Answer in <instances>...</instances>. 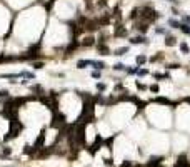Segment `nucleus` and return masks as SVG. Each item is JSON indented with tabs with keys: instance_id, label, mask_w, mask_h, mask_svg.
<instances>
[{
	"instance_id": "1",
	"label": "nucleus",
	"mask_w": 190,
	"mask_h": 167,
	"mask_svg": "<svg viewBox=\"0 0 190 167\" xmlns=\"http://www.w3.org/2000/svg\"><path fill=\"white\" fill-rule=\"evenodd\" d=\"M162 19V13L155 10L152 5H143L140 7V15H138V20L140 22H147V24H152V22H157V20Z\"/></svg>"
},
{
	"instance_id": "2",
	"label": "nucleus",
	"mask_w": 190,
	"mask_h": 167,
	"mask_svg": "<svg viewBox=\"0 0 190 167\" xmlns=\"http://www.w3.org/2000/svg\"><path fill=\"white\" fill-rule=\"evenodd\" d=\"M22 129H23V124L19 122V119H12L10 120V129H8L7 135L3 137V142H8V140H12V139H17L19 134L22 132Z\"/></svg>"
},
{
	"instance_id": "3",
	"label": "nucleus",
	"mask_w": 190,
	"mask_h": 167,
	"mask_svg": "<svg viewBox=\"0 0 190 167\" xmlns=\"http://www.w3.org/2000/svg\"><path fill=\"white\" fill-rule=\"evenodd\" d=\"M100 28V24H98V19H90L88 17V20L83 24V32L87 33H92V32H97Z\"/></svg>"
},
{
	"instance_id": "4",
	"label": "nucleus",
	"mask_w": 190,
	"mask_h": 167,
	"mask_svg": "<svg viewBox=\"0 0 190 167\" xmlns=\"http://www.w3.org/2000/svg\"><path fill=\"white\" fill-rule=\"evenodd\" d=\"M114 37L115 39H125V37H129V28L123 25V24H115L114 25Z\"/></svg>"
},
{
	"instance_id": "5",
	"label": "nucleus",
	"mask_w": 190,
	"mask_h": 167,
	"mask_svg": "<svg viewBox=\"0 0 190 167\" xmlns=\"http://www.w3.org/2000/svg\"><path fill=\"white\" fill-rule=\"evenodd\" d=\"M129 44L130 45H150V40L149 37L145 35H137V37H129Z\"/></svg>"
},
{
	"instance_id": "6",
	"label": "nucleus",
	"mask_w": 190,
	"mask_h": 167,
	"mask_svg": "<svg viewBox=\"0 0 190 167\" xmlns=\"http://www.w3.org/2000/svg\"><path fill=\"white\" fill-rule=\"evenodd\" d=\"M78 47H80V40L77 39V37H75V39H70L67 49H65V57H70V55H72V53L78 49Z\"/></svg>"
},
{
	"instance_id": "7",
	"label": "nucleus",
	"mask_w": 190,
	"mask_h": 167,
	"mask_svg": "<svg viewBox=\"0 0 190 167\" xmlns=\"http://www.w3.org/2000/svg\"><path fill=\"white\" fill-rule=\"evenodd\" d=\"M105 144V140H103V137H100V135H97V139H95V142L92 144L90 147H87V150L90 152V155H95L97 154V150L100 149V147Z\"/></svg>"
},
{
	"instance_id": "8",
	"label": "nucleus",
	"mask_w": 190,
	"mask_h": 167,
	"mask_svg": "<svg viewBox=\"0 0 190 167\" xmlns=\"http://www.w3.org/2000/svg\"><path fill=\"white\" fill-rule=\"evenodd\" d=\"M42 147H45V127L42 129V132L39 134V137H37V140H35V144H34V149L39 152Z\"/></svg>"
},
{
	"instance_id": "9",
	"label": "nucleus",
	"mask_w": 190,
	"mask_h": 167,
	"mask_svg": "<svg viewBox=\"0 0 190 167\" xmlns=\"http://www.w3.org/2000/svg\"><path fill=\"white\" fill-rule=\"evenodd\" d=\"M134 28H135L137 32L140 33V35H145V33L149 32V28H150V24H147V22H135L134 24Z\"/></svg>"
},
{
	"instance_id": "10",
	"label": "nucleus",
	"mask_w": 190,
	"mask_h": 167,
	"mask_svg": "<svg viewBox=\"0 0 190 167\" xmlns=\"http://www.w3.org/2000/svg\"><path fill=\"white\" fill-rule=\"evenodd\" d=\"M152 102H155V104H162V105H167V107H177L178 102H173V100L167 99V97H154Z\"/></svg>"
},
{
	"instance_id": "11",
	"label": "nucleus",
	"mask_w": 190,
	"mask_h": 167,
	"mask_svg": "<svg viewBox=\"0 0 190 167\" xmlns=\"http://www.w3.org/2000/svg\"><path fill=\"white\" fill-rule=\"evenodd\" d=\"M95 44H97V40H95V37L90 35V33H87V35L80 40V47H83V49H85V47H94Z\"/></svg>"
},
{
	"instance_id": "12",
	"label": "nucleus",
	"mask_w": 190,
	"mask_h": 167,
	"mask_svg": "<svg viewBox=\"0 0 190 167\" xmlns=\"http://www.w3.org/2000/svg\"><path fill=\"white\" fill-rule=\"evenodd\" d=\"M97 19H98V24H100V27H109L110 24H112V15H110V13H107V12H103L102 15H100V17H97Z\"/></svg>"
},
{
	"instance_id": "13",
	"label": "nucleus",
	"mask_w": 190,
	"mask_h": 167,
	"mask_svg": "<svg viewBox=\"0 0 190 167\" xmlns=\"http://www.w3.org/2000/svg\"><path fill=\"white\" fill-rule=\"evenodd\" d=\"M173 167H190V162H189V157L185 154H180L177 157V162L173 164Z\"/></svg>"
},
{
	"instance_id": "14",
	"label": "nucleus",
	"mask_w": 190,
	"mask_h": 167,
	"mask_svg": "<svg viewBox=\"0 0 190 167\" xmlns=\"http://www.w3.org/2000/svg\"><path fill=\"white\" fill-rule=\"evenodd\" d=\"M112 20L115 22V24H122V10H120V5L114 7V10H112Z\"/></svg>"
},
{
	"instance_id": "15",
	"label": "nucleus",
	"mask_w": 190,
	"mask_h": 167,
	"mask_svg": "<svg viewBox=\"0 0 190 167\" xmlns=\"http://www.w3.org/2000/svg\"><path fill=\"white\" fill-rule=\"evenodd\" d=\"M97 50H98V55H103V57L112 55V50L107 44H97Z\"/></svg>"
},
{
	"instance_id": "16",
	"label": "nucleus",
	"mask_w": 190,
	"mask_h": 167,
	"mask_svg": "<svg viewBox=\"0 0 190 167\" xmlns=\"http://www.w3.org/2000/svg\"><path fill=\"white\" fill-rule=\"evenodd\" d=\"M88 67H94V69H97V70H103V69L107 67V64H105L103 60H92V59H88Z\"/></svg>"
},
{
	"instance_id": "17",
	"label": "nucleus",
	"mask_w": 190,
	"mask_h": 167,
	"mask_svg": "<svg viewBox=\"0 0 190 167\" xmlns=\"http://www.w3.org/2000/svg\"><path fill=\"white\" fill-rule=\"evenodd\" d=\"M147 62H149V57L145 53H138L135 57V65H138V67H143Z\"/></svg>"
},
{
	"instance_id": "18",
	"label": "nucleus",
	"mask_w": 190,
	"mask_h": 167,
	"mask_svg": "<svg viewBox=\"0 0 190 167\" xmlns=\"http://www.w3.org/2000/svg\"><path fill=\"white\" fill-rule=\"evenodd\" d=\"M167 27L173 28V30H178V28H180V20H177L175 17H170V19L167 20Z\"/></svg>"
},
{
	"instance_id": "19",
	"label": "nucleus",
	"mask_w": 190,
	"mask_h": 167,
	"mask_svg": "<svg viewBox=\"0 0 190 167\" xmlns=\"http://www.w3.org/2000/svg\"><path fill=\"white\" fill-rule=\"evenodd\" d=\"M130 47H118V49H115V50H112V55H115V57H122V55H125V53H129Z\"/></svg>"
},
{
	"instance_id": "20",
	"label": "nucleus",
	"mask_w": 190,
	"mask_h": 167,
	"mask_svg": "<svg viewBox=\"0 0 190 167\" xmlns=\"http://www.w3.org/2000/svg\"><path fill=\"white\" fill-rule=\"evenodd\" d=\"M152 77H154V80H172V77H170V73H158V72H154L152 73Z\"/></svg>"
},
{
	"instance_id": "21",
	"label": "nucleus",
	"mask_w": 190,
	"mask_h": 167,
	"mask_svg": "<svg viewBox=\"0 0 190 167\" xmlns=\"http://www.w3.org/2000/svg\"><path fill=\"white\" fill-rule=\"evenodd\" d=\"M178 42H177V39L172 35V33H169V35H165V45L167 47H175Z\"/></svg>"
},
{
	"instance_id": "22",
	"label": "nucleus",
	"mask_w": 190,
	"mask_h": 167,
	"mask_svg": "<svg viewBox=\"0 0 190 167\" xmlns=\"http://www.w3.org/2000/svg\"><path fill=\"white\" fill-rule=\"evenodd\" d=\"M178 47H180V52H182V55H189V53H190V47H189V44H187L185 40H182V42L178 44Z\"/></svg>"
},
{
	"instance_id": "23",
	"label": "nucleus",
	"mask_w": 190,
	"mask_h": 167,
	"mask_svg": "<svg viewBox=\"0 0 190 167\" xmlns=\"http://www.w3.org/2000/svg\"><path fill=\"white\" fill-rule=\"evenodd\" d=\"M30 67L34 69V70H40L45 67V62L43 60H34V62H30Z\"/></svg>"
},
{
	"instance_id": "24",
	"label": "nucleus",
	"mask_w": 190,
	"mask_h": 167,
	"mask_svg": "<svg viewBox=\"0 0 190 167\" xmlns=\"http://www.w3.org/2000/svg\"><path fill=\"white\" fill-rule=\"evenodd\" d=\"M138 15H140V7H134L132 12L129 13V20H137L138 19Z\"/></svg>"
},
{
	"instance_id": "25",
	"label": "nucleus",
	"mask_w": 190,
	"mask_h": 167,
	"mask_svg": "<svg viewBox=\"0 0 190 167\" xmlns=\"http://www.w3.org/2000/svg\"><path fill=\"white\" fill-rule=\"evenodd\" d=\"M163 60V52H157V55H152L149 59L150 64H157V62H162Z\"/></svg>"
},
{
	"instance_id": "26",
	"label": "nucleus",
	"mask_w": 190,
	"mask_h": 167,
	"mask_svg": "<svg viewBox=\"0 0 190 167\" xmlns=\"http://www.w3.org/2000/svg\"><path fill=\"white\" fill-rule=\"evenodd\" d=\"M20 73V77L22 79H28V80H34L35 79V72H30V70H22Z\"/></svg>"
},
{
	"instance_id": "27",
	"label": "nucleus",
	"mask_w": 190,
	"mask_h": 167,
	"mask_svg": "<svg viewBox=\"0 0 190 167\" xmlns=\"http://www.w3.org/2000/svg\"><path fill=\"white\" fill-rule=\"evenodd\" d=\"M10 99H12V95H10L8 90H0V100H2L3 104H5L7 100H10Z\"/></svg>"
},
{
	"instance_id": "28",
	"label": "nucleus",
	"mask_w": 190,
	"mask_h": 167,
	"mask_svg": "<svg viewBox=\"0 0 190 167\" xmlns=\"http://www.w3.org/2000/svg\"><path fill=\"white\" fill-rule=\"evenodd\" d=\"M77 69L78 70H83L85 67H88V59H80V60H77Z\"/></svg>"
},
{
	"instance_id": "29",
	"label": "nucleus",
	"mask_w": 190,
	"mask_h": 167,
	"mask_svg": "<svg viewBox=\"0 0 190 167\" xmlns=\"http://www.w3.org/2000/svg\"><path fill=\"white\" fill-rule=\"evenodd\" d=\"M114 72H125V69H127V65H123L122 62H117V64H114Z\"/></svg>"
},
{
	"instance_id": "30",
	"label": "nucleus",
	"mask_w": 190,
	"mask_h": 167,
	"mask_svg": "<svg viewBox=\"0 0 190 167\" xmlns=\"http://www.w3.org/2000/svg\"><path fill=\"white\" fill-rule=\"evenodd\" d=\"M135 89L138 90V92H145V90H149V85L142 84L140 80H135Z\"/></svg>"
},
{
	"instance_id": "31",
	"label": "nucleus",
	"mask_w": 190,
	"mask_h": 167,
	"mask_svg": "<svg viewBox=\"0 0 190 167\" xmlns=\"http://www.w3.org/2000/svg\"><path fill=\"white\" fill-rule=\"evenodd\" d=\"M0 79H8V80H14V79H20V73H2Z\"/></svg>"
},
{
	"instance_id": "32",
	"label": "nucleus",
	"mask_w": 190,
	"mask_h": 167,
	"mask_svg": "<svg viewBox=\"0 0 190 167\" xmlns=\"http://www.w3.org/2000/svg\"><path fill=\"white\" fill-rule=\"evenodd\" d=\"M149 73H150V70L147 67H138V70H137V75H138V77H147Z\"/></svg>"
},
{
	"instance_id": "33",
	"label": "nucleus",
	"mask_w": 190,
	"mask_h": 167,
	"mask_svg": "<svg viewBox=\"0 0 190 167\" xmlns=\"http://www.w3.org/2000/svg\"><path fill=\"white\" fill-rule=\"evenodd\" d=\"M95 89H97V92L103 94L107 90V84H105V82H97V84H95Z\"/></svg>"
},
{
	"instance_id": "34",
	"label": "nucleus",
	"mask_w": 190,
	"mask_h": 167,
	"mask_svg": "<svg viewBox=\"0 0 190 167\" xmlns=\"http://www.w3.org/2000/svg\"><path fill=\"white\" fill-rule=\"evenodd\" d=\"M137 70H138V65H130L125 69V73L127 75H137Z\"/></svg>"
},
{
	"instance_id": "35",
	"label": "nucleus",
	"mask_w": 190,
	"mask_h": 167,
	"mask_svg": "<svg viewBox=\"0 0 190 167\" xmlns=\"http://www.w3.org/2000/svg\"><path fill=\"white\" fill-rule=\"evenodd\" d=\"M182 33H185V35H190V25L189 24H182L180 22V28H178Z\"/></svg>"
},
{
	"instance_id": "36",
	"label": "nucleus",
	"mask_w": 190,
	"mask_h": 167,
	"mask_svg": "<svg viewBox=\"0 0 190 167\" xmlns=\"http://www.w3.org/2000/svg\"><path fill=\"white\" fill-rule=\"evenodd\" d=\"M180 22L190 25V13H180Z\"/></svg>"
},
{
	"instance_id": "37",
	"label": "nucleus",
	"mask_w": 190,
	"mask_h": 167,
	"mask_svg": "<svg viewBox=\"0 0 190 167\" xmlns=\"http://www.w3.org/2000/svg\"><path fill=\"white\" fill-rule=\"evenodd\" d=\"M149 90L152 94H158L160 92V87H158V84H152V85H149Z\"/></svg>"
},
{
	"instance_id": "38",
	"label": "nucleus",
	"mask_w": 190,
	"mask_h": 167,
	"mask_svg": "<svg viewBox=\"0 0 190 167\" xmlns=\"http://www.w3.org/2000/svg\"><path fill=\"white\" fill-rule=\"evenodd\" d=\"M180 64H167L165 65V70H175V69H180Z\"/></svg>"
},
{
	"instance_id": "39",
	"label": "nucleus",
	"mask_w": 190,
	"mask_h": 167,
	"mask_svg": "<svg viewBox=\"0 0 190 167\" xmlns=\"http://www.w3.org/2000/svg\"><path fill=\"white\" fill-rule=\"evenodd\" d=\"M90 75H92L94 79H102V70H97V69H95V70L90 72Z\"/></svg>"
},
{
	"instance_id": "40",
	"label": "nucleus",
	"mask_w": 190,
	"mask_h": 167,
	"mask_svg": "<svg viewBox=\"0 0 190 167\" xmlns=\"http://www.w3.org/2000/svg\"><path fill=\"white\" fill-rule=\"evenodd\" d=\"M10 154H12V149H10V147H3V150H2V157L5 159V157H8Z\"/></svg>"
},
{
	"instance_id": "41",
	"label": "nucleus",
	"mask_w": 190,
	"mask_h": 167,
	"mask_svg": "<svg viewBox=\"0 0 190 167\" xmlns=\"http://www.w3.org/2000/svg\"><path fill=\"white\" fill-rule=\"evenodd\" d=\"M107 5H109L107 0H98V2H97V7H98V8H107Z\"/></svg>"
},
{
	"instance_id": "42",
	"label": "nucleus",
	"mask_w": 190,
	"mask_h": 167,
	"mask_svg": "<svg viewBox=\"0 0 190 167\" xmlns=\"http://www.w3.org/2000/svg\"><path fill=\"white\" fill-rule=\"evenodd\" d=\"M120 167H132V162L130 160H123L122 164H120Z\"/></svg>"
},
{
	"instance_id": "43",
	"label": "nucleus",
	"mask_w": 190,
	"mask_h": 167,
	"mask_svg": "<svg viewBox=\"0 0 190 167\" xmlns=\"http://www.w3.org/2000/svg\"><path fill=\"white\" fill-rule=\"evenodd\" d=\"M172 13H173V15H175V17H177V15H180V13H178V10H177L175 7H173V8H172Z\"/></svg>"
},
{
	"instance_id": "44",
	"label": "nucleus",
	"mask_w": 190,
	"mask_h": 167,
	"mask_svg": "<svg viewBox=\"0 0 190 167\" xmlns=\"http://www.w3.org/2000/svg\"><path fill=\"white\" fill-rule=\"evenodd\" d=\"M105 166H112V159H105Z\"/></svg>"
},
{
	"instance_id": "45",
	"label": "nucleus",
	"mask_w": 190,
	"mask_h": 167,
	"mask_svg": "<svg viewBox=\"0 0 190 167\" xmlns=\"http://www.w3.org/2000/svg\"><path fill=\"white\" fill-rule=\"evenodd\" d=\"M19 84H20V85H27V84H28V80H20Z\"/></svg>"
},
{
	"instance_id": "46",
	"label": "nucleus",
	"mask_w": 190,
	"mask_h": 167,
	"mask_svg": "<svg viewBox=\"0 0 190 167\" xmlns=\"http://www.w3.org/2000/svg\"><path fill=\"white\" fill-rule=\"evenodd\" d=\"M0 146H2V140H0Z\"/></svg>"
},
{
	"instance_id": "47",
	"label": "nucleus",
	"mask_w": 190,
	"mask_h": 167,
	"mask_svg": "<svg viewBox=\"0 0 190 167\" xmlns=\"http://www.w3.org/2000/svg\"><path fill=\"white\" fill-rule=\"evenodd\" d=\"M5 167H8V166H5Z\"/></svg>"
}]
</instances>
